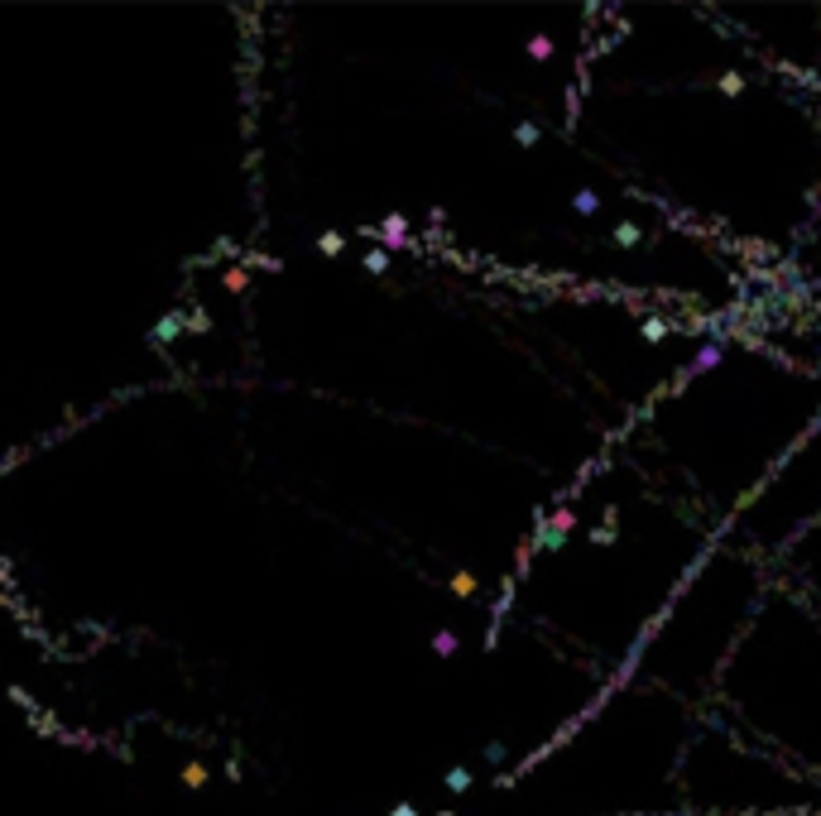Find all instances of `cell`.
<instances>
[{
	"instance_id": "obj_6",
	"label": "cell",
	"mask_w": 821,
	"mask_h": 816,
	"mask_svg": "<svg viewBox=\"0 0 821 816\" xmlns=\"http://www.w3.org/2000/svg\"><path fill=\"white\" fill-rule=\"evenodd\" d=\"M452 591H456V596H476V576H471V572H456V576H452Z\"/></svg>"
},
{
	"instance_id": "obj_8",
	"label": "cell",
	"mask_w": 821,
	"mask_h": 816,
	"mask_svg": "<svg viewBox=\"0 0 821 816\" xmlns=\"http://www.w3.org/2000/svg\"><path fill=\"white\" fill-rule=\"evenodd\" d=\"M514 139H519V144H533V139H538V125H533V120H523V125L514 130Z\"/></svg>"
},
{
	"instance_id": "obj_1",
	"label": "cell",
	"mask_w": 821,
	"mask_h": 816,
	"mask_svg": "<svg viewBox=\"0 0 821 816\" xmlns=\"http://www.w3.org/2000/svg\"><path fill=\"white\" fill-rule=\"evenodd\" d=\"M380 235H385L389 245H404V235H409V226H404V216H389V221L380 226Z\"/></svg>"
},
{
	"instance_id": "obj_4",
	"label": "cell",
	"mask_w": 821,
	"mask_h": 816,
	"mask_svg": "<svg viewBox=\"0 0 821 816\" xmlns=\"http://www.w3.org/2000/svg\"><path fill=\"white\" fill-rule=\"evenodd\" d=\"M548 53H552V39H548V34H533V39H528V58H548Z\"/></svg>"
},
{
	"instance_id": "obj_11",
	"label": "cell",
	"mask_w": 821,
	"mask_h": 816,
	"mask_svg": "<svg viewBox=\"0 0 821 816\" xmlns=\"http://www.w3.org/2000/svg\"><path fill=\"white\" fill-rule=\"evenodd\" d=\"M615 240H619V245H634V240H639V231H634V226H615Z\"/></svg>"
},
{
	"instance_id": "obj_10",
	"label": "cell",
	"mask_w": 821,
	"mask_h": 816,
	"mask_svg": "<svg viewBox=\"0 0 821 816\" xmlns=\"http://www.w3.org/2000/svg\"><path fill=\"white\" fill-rule=\"evenodd\" d=\"M720 92L735 97V92H740V72H725V77H720Z\"/></svg>"
},
{
	"instance_id": "obj_9",
	"label": "cell",
	"mask_w": 821,
	"mask_h": 816,
	"mask_svg": "<svg viewBox=\"0 0 821 816\" xmlns=\"http://www.w3.org/2000/svg\"><path fill=\"white\" fill-rule=\"evenodd\" d=\"M202 778H206V773H202V764H188V768H183V783H188V788H197Z\"/></svg>"
},
{
	"instance_id": "obj_5",
	"label": "cell",
	"mask_w": 821,
	"mask_h": 816,
	"mask_svg": "<svg viewBox=\"0 0 821 816\" xmlns=\"http://www.w3.org/2000/svg\"><path fill=\"white\" fill-rule=\"evenodd\" d=\"M365 269H370V274H385V269H389V250H370V255H365Z\"/></svg>"
},
{
	"instance_id": "obj_7",
	"label": "cell",
	"mask_w": 821,
	"mask_h": 816,
	"mask_svg": "<svg viewBox=\"0 0 821 816\" xmlns=\"http://www.w3.org/2000/svg\"><path fill=\"white\" fill-rule=\"evenodd\" d=\"M341 245H346V240H341L336 231H327V235L317 240V250H322V255H341Z\"/></svg>"
},
{
	"instance_id": "obj_2",
	"label": "cell",
	"mask_w": 821,
	"mask_h": 816,
	"mask_svg": "<svg viewBox=\"0 0 821 816\" xmlns=\"http://www.w3.org/2000/svg\"><path fill=\"white\" fill-rule=\"evenodd\" d=\"M432 653H437V658H452V653H456V634H452V629H437V634H432Z\"/></svg>"
},
{
	"instance_id": "obj_3",
	"label": "cell",
	"mask_w": 821,
	"mask_h": 816,
	"mask_svg": "<svg viewBox=\"0 0 821 816\" xmlns=\"http://www.w3.org/2000/svg\"><path fill=\"white\" fill-rule=\"evenodd\" d=\"M572 206H577V211H596V206H601V197H596L591 188H577V193H572Z\"/></svg>"
}]
</instances>
